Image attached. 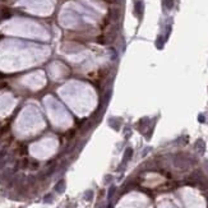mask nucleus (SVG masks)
<instances>
[{"instance_id": "nucleus-6", "label": "nucleus", "mask_w": 208, "mask_h": 208, "mask_svg": "<svg viewBox=\"0 0 208 208\" xmlns=\"http://www.w3.org/2000/svg\"><path fill=\"white\" fill-rule=\"evenodd\" d=\"M110 18H111V20L116 22V20L119 19V10L118 9H111L110 10Z\"/></svg>"}, {"instance_id": "nucleus-9", "label": "nucleus", "mask_w": 208, "mask_h": 208, "mask_svg": "<svg viewBox=\"0 0 208 208\" xmlns=\"http://www.w3.org/2000/svg\"><path fill=\"white\" fill-rule=\"evenodd\" d=\"M92 197H93V192L92 190H88V192H86V195H84V198L87 199V201H91Z\"/></svg>"}, {"instance_id": "nucleus-8", "label": "nucleus", "mask_w": 208, "mask_h": 208, "mask_svg": "<svg viewBox=\"0 0 208 208\" xmlns=\"http://www.w3.org/2000/svg\"><path fill=\"white\" fill-rule=\"evenodd\" d=\"M115 190H116V188H115L114 185H112L111 188H110V190H109V194H107V198H109V199H111V198H112V195H114Z\"/></svg>"}, {"instance_id": "nucleus-2", "label": "nucleus", "mask_w": 208, "mask_h": 208, "mask_svg": "<svg viewBox=\"0 0 208 208\" xmlns=\"http://www.w3.org/2000/svg\"><path fill=\"white\" fill-rule=\"evenodd\" d=\"M134 10H135V14H137V16H138L139 18H142V16H143V12H144V4H143V1L138 0V1L135 3Z\"/></svg>"}, {"instance_id": "nucleus-11", "label": "nucleus", "mask_w": 208, "mask_h": 208, "mask_svg": "<svg viewBox=\"0 0 208 208\" xmlns=\"http://www.w3.org/2000/svg\"><path fill=\"white\" fill-rule=\"evenodd\" d=\"M198 119H199V121H201V123H203V121L206 120V119H204V115H202V114L198 116Z\"/></svg>"}, {"instance_id": "nucleus-13", "label": "nucleus", "mask_w": 208, "mask_h": 208, "mask_svg": "<svg viewBox=\"0 0 208 208\" xmlns=\"http://www.w3.org/2000/svg\"><path fill=\"white\" fill-rule=\"evenodd\" d=\"M0 1H4V0H0Z\"/></svg>"}, {"instance_id": "nucleus-4", "label": "nucleus", "mask_w": 208, "mask_h": 208, "mask_svg": "<svg viewBox=\"0 0 208 208\" xmlns=\"http://www.w3.org/2000/svg\"><path fill=\"white\" fill-rule=\"evenodd\" d=\"M195 147L201 153H204V150H206V145H204V142L202 139H198L197 143H195Z\"/></svg>"}, {"instance_id": "nucleus-3", "label": "nucleus", "mask_w": 208, "mask_h": 208, "mask_svg": "<svg viewBox=\"0 0 208 208\" xmlns=\"http://www.w3.org/2000/svg\"><path fill=\"white\" fill-rule=\"evenodd\" d=\"M55 190H56L58 193H63L64 190H65V181H64V180L59 181V183L55 185Z\"/></svg>"}, {"instance_id": "nucleus-5", "label": "nucleus", "mask_w": 208, "mask_h": 208, "mask_svg": "<svg viewBox=\"0 0 208 208\" xmlns=\"http://www.w3.org/2000/svg\"><path fill=\"white\" fill-rule=\"evenodd\" d=\"M133 156V150L132 148H126V151H125V153H124V158H123V163H125L130 158V157Z\"/></svg>"}, {"instance_id": "nucleus-10", "label": "nucleus", "mask_w": 208, "mask_h": 208, "mask_svg": "<svg viewBox=\"0 0 208 208\" xmlns=\"http://www.w3.org/2000/svg\"><path fill=\"white\" fill-rule=\"evenodd\" d=\"M163 42H165V40H163L161 36H160V37H158V40H157V47H158V49H162Z\"/></svg>"}, {"instance_id": "nucleus-7", "label": "nucleus", "mask_w": 208, "mask_h": 208, "mask_svg": "<svg viewBox=\"0 0 208 208\" xmlns=\"http://www.w3.org/2000/svg\"><path fill=\"white\" fill-rule=\"evenodd\" d=\"M174 3L175 0H163V5H165L166 9H172V7H174Z\"/></svg>"}, {"instance_id": "nucleus-1", "label": "nucleus", "mask_w": 208, "mask_h": 208, "mask_svg": "<svg viewBox=\"0 0 208 208\" xmlns=\"http://www.w3.org/2000/svg\"><path fill=\"white\" fill-rule=\"evenodd\" d=\"M174 165L177 169H186L189 166V160L184 154H176L174 157Z\"/></svg>"}, {"instance_id": "nucleus-12", "label": "nucleus", "mask_w": 208, "mask_h": 208, "mask_svg": "<svg viewBox=\"0 0 208 208\" xmlns=\"http://www.w3.org/2000/svg\"><path fill=\"white\" fill-rule=\"evenodd\" d=\"M51 199H52V195H49V197H45L44 201H45V202H51Z\"/></svg>"}]
</instances>
